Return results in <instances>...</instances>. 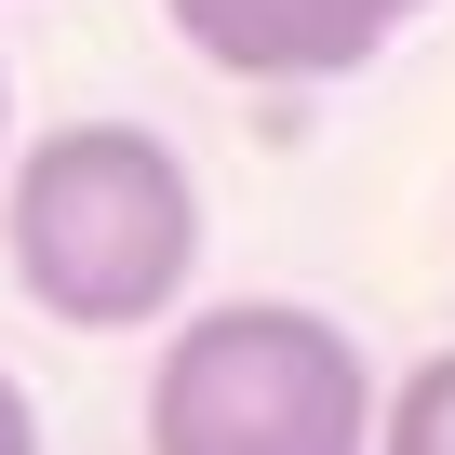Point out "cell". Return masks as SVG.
Listing matches in <instances>:
<instances>
[{"label":"cell","instance_id":"1","mask_svg":"<svg viewBox=\"0 0 455 455\" xmlns=\"http://www.w3.org/2000/svg\"><path fill=\"white\" fill-rule=\"evenodd\" d=\"M14 295L68 335H148L201 268V188L148 121H54L0 174Z\"/></svg>","mask_w":455,"mask_h":455},{"label":"cell","instance_id":"2","mask_svg":"<svg viewBox=\"0 0 455 455\" xmlns=\"http://www.w3.org/2000/svg\"><path fill=\"white\" fill-rule=\"evenodd\" d=\"M388 388L335 308L295 295H228L188 308L148 362V455H375Z\"/></svg>","mask_w":455,"mask_h":455},{"label":"cell","instance_id":"3","mask_svg":"<svg viewBox=\"0 0 455 455\" xmlns=\"http://www.w3.org/2000/svg\"><path fill=\"white\" fill-rule=\"evenodd\" d=\"M174 41L228 81H348L375 68L428 0H161Z\"/></svg>","mask_w":455,"mask_h":455},{"label":"cell","instance_id":"4","mask_svg":"<svg viewBox=\"0 0 455 455\" xmlns=\"http://www.w3.org/2000/svg\"><path fill=\"white\" fill-rule=\"evenodd\" d=\"M375 455H455V348H428L402 388H388V442Z\"/></svg>","mask_w":455,"mask_h":455},{"label":"cell","instance_id":"5","mask_svg":"<svg viewBox=\"0 0 455 455\" xmlns=\"http://www.w3.org/2000/svg\"><path fill=\"white\" fill-rule=\"evenodd\" d=\"M0 455H41V402H28L14 375H0Z\"/></svg>","mask_w":455,"mask_h":455},{"label":"cell","instance_id":"6","mask_svg":"<svg viewBox=\"0 0 455 455\" xmlns=\"http://www.w3.org/2000/svg\"><path fill=\"white\" fill-rule=\"evenodd\" d=\"M0 174H14V68H0Z\"/></svg>","mask_w":455,"mask_h":455}]
</instances>
